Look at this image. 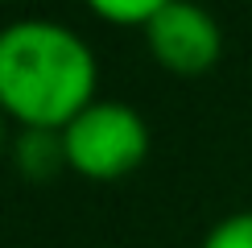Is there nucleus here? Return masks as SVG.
Masks as SVG:
<instances>
[{
	"mask_svg": "<svg viewBox=\"0 0 252 248\" xmlns=\"http://www.w3.org/2000/svg\"><path fill=\"white\" fill-rule=\"evenodd\" d=\"M62 165H66L62 132H50V128H25L21 132V141H17V170L25 174L29 182H50Z\"/></svg>",
	"mask_w": 252,
	"mask_h": 248,
	"instance_id": "4",
	"label": "nucleus"
},
{
	"mask_svg": "<svg viewBox=\"0 0 252 248\" xmlns=\"http://www.w3.org/2000/svg\"><path fill=\"white\" fill-rule=\"evenodd\" d=\"M0 149H4V108H0Z\"/></svg>",
	"mask_w": 252,
	"mask_h": 248,
	"instance_id": "7",
	"label": "nucleus"
},
{
	"mask_svg": "<svg viewBox=\"0 0 252 248\" xmlns=\"http://www.w3.org/2000/svg\"><path fill=\"white\" fill-rule=\"evenodd\" d=\"M95 54L58 21H13L0 29V108L25 128L62 132L95 103Z\"/></svg>",
	"mask_w": 252,
	"mask_h": 248,
	"instance_id": "1",
	"label": "nucleus"
},
{
	"mask_svg": "<svg viewBox=\"0 0 252 248\" xmlns=\"http://www.w3.org/2000/svg\"><path fill=\"white\" fill-rule=\"evenodd\" d=\"M66 165L91 182H116L149 153V128L141 112L120 99H95L62 128Z\"/></svg>",
	"mask_w": 252,
	"mask_h": 248,
	"instance_id": "2",
	"label": "nucleus"
},
{
	"mask_svg": "<svg viewBox=\"0 0 252 248\" xmlns=\"http://www.w3.org/2000/svg\"><path fill=\"white\" fill-rule=\"evenodd\" d=\"M203 248H252V211H236L207 232Z\"/></svg>",
	"mask_w": 252,
	"mask_h": 248,
	"instance_id": "6",
	"label": "nucleus"
},
{
	"mask_svg": "<svg viewBox=\"0 0 252 248\" xmlns=\"http://www.w3.org/2000/svg\"><path fill=\"white\" fill-rule=\"evenodd\" d=\"M145 41H149L153 58L174 75H203L219 62V50H223V33H219L215 17L190 0H170L145 25Z\"/></svg>",
	"mask_w": 252,
	"mask_h": 248,
	"instance_id": "3",
	"label": "nucleus"
},
{
	"mask_svg": "<svg viewBox=\"0 0 252 248\" xmlns=\"http://www.w3.org/2000/svg\"><path fill=\"white\" fill-rule=\"evenodd\" d=\"M170 0H87V8L112 25H149V21L161 13Z\"/></svg>",
	"mask_w": 252,
	"mask_h": 248,
	"instance_id": "5",
	"label": "nucleus"
}]
</instances>
